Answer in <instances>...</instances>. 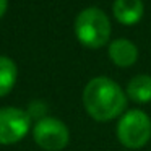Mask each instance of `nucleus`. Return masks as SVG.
I'll list each match as a JSON object with an SVG mask.
<instances>
[{"instance_id": "f257e3e1", "label": "nucleus", "mask_w": 151, "mask_h": 151, "mask_svg": "<svg viewBox=\"0 0 151 151\" xmlns=\"http://www.w3.org/2000/svg\"><path fill=\"white\" fill-rule=\"evenodd\" d=\"M83 106L94 120L109 122L125 112L127 96L114 80L96 76L83 89Z\"/></svg>"}, {"instance_id": "f03ea898", "label": "nucleus", "mask_w": 151, "mask_h": 151, "mask_svg": "<svg viewBox=\"0 0 151 151\" xmlns=\"http://www.w3.org/2000/svg\"><path fill=\"white\" fill-rule=\"evenodd\" d=\"M75 34L85 47L99 49L111 39V21L107 15L99 8H85L75 20Z\"/></svg>"}, {"instance_id": "7ed1b4c3", "label": "nucleus", "mask_w": 151, "mask_h": 151, "mask_svg": "<svg viewBox=\"0 0 151 151\" xmlns=\"http://www.w3.org/2000/svg\"><path fill=\"white\" fill-rule=\"evenodd\" d=\"M117 138L128 150H140L151 140V119L140 109L122 114L117 124Z\"/></svg>"}, {"instance_id": "20e7f679", "label": "nucleus", "mask_w": 151, "mask_h": 151, "mask_svg": "<svg viewBox=\"0 0 151 151\" xmlns=\"http://www.w3.org/2000/svg\"><path fill=\"white\" fill-rule=\"evenodd\" d=\"M33 138L37 146L46 151H62L68 145L70 132L60 119L42 117L34 124Z\"/></svg>"}, {"instance_id": "39448f33", "label": "nucleus", "mask_w": 151, "mask_h": 151, "mask_svg": "<svg viewBox=\"0 0 151 151\" xmlns=\"http://www.w3.org/2000/svg\"><path fill=\"white\" fill-rule=\"evenodd\" d=\"M31 130V117L26 111L13 107L0 109V145H13Z\"/></svg>"}, {"instance_id": "423d86ee", "label": "nucleus", "mask_w": 151, "mask_h": 151, "mask_svg": "<svg viewBox=\"0 0 151 151\" xmlns=\"http://www.w3.org/2000/svg\"><path fill=\"white\" fill-rule=\"evenodd\" d=\"M109 59L112 63H115L117 67H132L138 60V47L132 42L130 39H114L112 42H109Z\"/></svg>"}, {"instance_id": "0eeeda50", "label": "nucleus", "mask_w": 151, "mask_h": 151, "mask_svg": "<svg viewBox=\"0 0 151 151\" xmlns=\"http://www.w3.org/2000/svg\"><path fill=\"white\" fill-rule=\"evenodd\" d=\"M112 13L119 23L132 26L143 18L145 7L141 0H115L112 5Z\"/></svg>"}, {"instance_id": "6e6552de", "label": "nucleus", "mask_w": 151, "mask_h": 151, "mask_svg": "<svg viewBox=\"0 0 151 151\" xmlns=\"http://www.w3.org/2000/svg\"><path fill=\"white\" fill-rule=\"evenodd\" d=\"M127 96L135 102H150L151 101V76L150 75H137L128 81Z\"/></svg>"}, {"instance_id": "1a4fd4ad", "label": "nucleus", "mask_w": 151, "mask_h": 151, "mask_svg": "<svg viewBox=\"0 0 151 151\" xmlns=\"http://www.w3.org/2000/svg\"><path fill=\"white\" fill-rule=\"evenodd\" d=\"M18 78L17 63L7 55H0V98L7 96L13 89Z\"/></svg>"}, {"instance_id": "9d476101", "label": "nucleus", "mask_w": 151, "mask_h": 151, "mask_svg": "<svg viewBox=\"0 0 151 151\" xmlns=\"http://www.w3.org/2000/svg\"><path fill=\"white\" fill-rule=\"evenodd\" d=\"M7 8H8V0H0V18L7 13Z\"/></svg>"}]
</instances>
